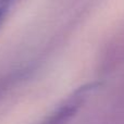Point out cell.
<instances>
[{"mask_svg":"<svg viewBox=\"0 0 124 124\" xmlns=\"http://www.w3.org/2000/svg\"><path fill=\"white\" fill-rule=\"evenodd\" d=\"M11 2H12V0H0V21H1L2 16L4 15Z\"/></svg>","mask_w":124,"mask_h":124,"instance_id":"obj_1","label":"cell"}]
</instances>
